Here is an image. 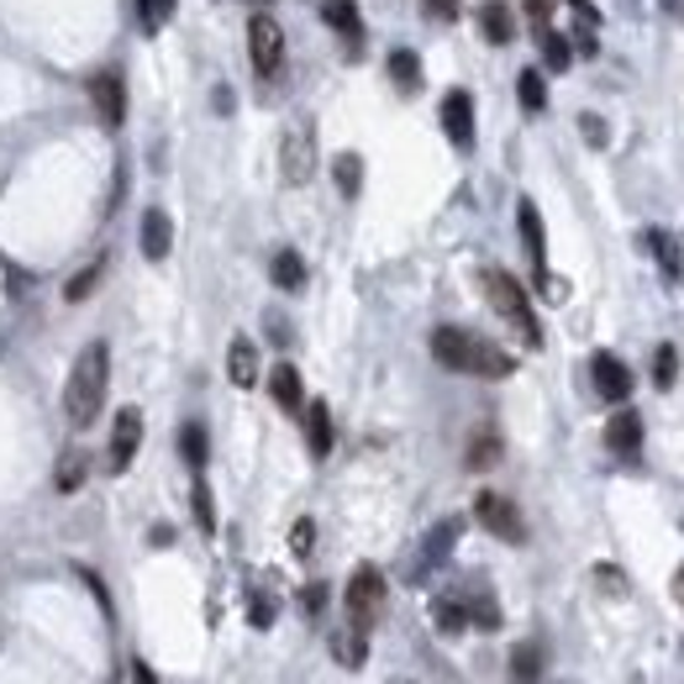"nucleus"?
<instances>
[{
	"label": "nucleus",
	"instance_id": "nucleus-29",
	"mask_svg": "<svg viewBox=\"0 0 684 684\" xmlns=\"http://www.w3.org/2000/svg\"><path fill=\"white\" fill-rule=\"evenodd\" d=\"M517 100H521V111H532V117H538V111H547V85H543V74L538 69H526L517 79Z\"/></svg>",
	"mask_w": 684,
	"mask_h": 684
},
{
	"label": "nucleus",
	"instance_id": "nucleus-44",
	"mask_svg": "<svg viewBox=\"0 0 684 684\" xmlns=\"http://www.w3.org/2000/svg\"><path fill=\"white\" fill-rule=\"evenodd\" d=\"M132 684H159V674L148 669V659H138V663H132Z\"/></svg>",
	"mask_w": 684,
	"mask_h": 684
},
{
	"label": "nucleus",
	"instance_id": "nucleus-28",
	"mask_svg": "<svg viewBox=\"0 0 684 684\" xmlns=\"http://www.w3.org/2000/svg\"><path fill=\"white\" fill-rule=\"evenodd\" d=\"M180 453H185L189 469H206V453H211V443H206V426H200V422L180 426Z\"/></svg>",
	"mask_w": 684,
	"mask_h": 684
},
{
	"label": "nucleus",
	"instance_id": "nucleus-5",
	"mask_svg": "<svg viewBox=\"0 0 684 684\" xmlns=\"http://www.w3.org/2000/svg\"><path fill=\"white\" fill-rule=\"evenodd\" d=\"M384 595H390L384 574H379L374 564H358V568H354V579H348V621L369 632L379 616H384Z\"/></svg>",
	"mask_w": 684,
	"mask_h": 684
},
{
	"label": "nucleus",
	"instance_id": "nucleus-39",
	"mask_svg": "<svg viewBox=\"0 0 684 684\" xmlns=\"http://www.w3.org/2000/svg\"><path fill=\"white\" fill-rule=\"evenodd\" d=\"M290 547H295V558H311V547H316V521H295Z\"/></svg>",
	"mask_w": 684,
	"mask_h": 684
},
{
	"label": "nucleus",
	"instance_id": "nucleus-42",
	"mask_svg": "<svg viewBox=\"0 0 684 684\" xmlns=\"http://www.w3.org/2000/svg\"><path fill=\"white\" fill-rule=\"evenodd\" d=\"M579 132H585L595 148H606V121H600V117H579Z\"/></svg>",
	"mask_w": 684,
	"mask_h": 684
},
{
	"label": "nucleus",
	"instance_id": "nucleus-8",
	"mask_svg": "<svg viewBox=\"0 0 684 684\" xmlns=\"http://www.w3.org/2000/svg\"><path fill=\"white\" fill-rule=\"evenodd\" d=\"M590 384H595V395H600L606 405L632 401V369H627L616 354H595L590 358Z\"/></svg>",
	"mask_w": 684,
	"mask_h": 684
},
{
	"label": "nucleus",
	"instance_id": "nucleus-36",
	"mask_svg": "<svg viewBox=\"0 0 684 684\" xmlns=\"http://www.w3.org/2000/svg\"><path fill=\"white\" fill-rule=\"evenodd\" d=\"M79 485H85V453H69L58 464V490H79Z\"/></svg>",
	"mask_w": 684,
	"mask_h": 684
},
{
	"label": "nucleus",
	"instance_id": "nucleus-35",
	"mask_svg": "<svg viewBox=\"0 0 684 684\" xmlns=\"http://www.w3.org/2000/svg\"><path fill=\"white\" fill-rule=\"evenodd\" d=\"M174 11V0H138V17H142V32H159Z\"/></svg>",
	"mask_w": 684,
	"mask_h": 684
},
{
	"label": "nucleus",
	"instance_id": "nucleus-37",
	"mask_svg": "<svg viewBox=\"0 0 684 684\" xmlns=\"http://www.w3.org/2000/svg\"><path fill=\"white\" fill-rule=\"evenodd\" d=\"M248 621H253V627H274V600H269V595L263 590H253V600H248Z\"/></svg>",
	"mask_w": 684,
	"mask_h": 684
},
{
	"label": "nucleus",
	"instance_id": "nucleus-7",
	"mask_svg": "<svg viewBox=\"0 0 684 684\" xmlns=\"http://www.w3.org/2000/svg\"><path fill=\"white\" fill-rule=\"evenodd\" d=\"M474 517H479V526H485V532H496L500 543H526V521H521L517 500L496 496V490H485V496L474 500Z\"/></svg>",
	"mask_w": 684,
	"mask_h": 684
},
{
	"label": "nucleus",
	"instance_id": "nucleus-26",
	"mask_svg": "<svg viewBox=\"0 0 684 684\" xmlns=\"http://www.w3.org/2000/svg\"><path fill=\"white\" fill-rule=\"evenodd\" d=\"M390 79H395L405 95L422 90V58H416L411 47H395V53H390Z\"/></svg>",
	"mask_w": 684,
	"mask_h": 684
},
{
	"label": "nucleus",
	"instance_id": "nucleus-21",
	"mask_svg": "<svg viewBox=\"0 0 684 684\" xmlns=\"http://www.w3.org/2000/svg\"><path fill=\"white\" fill-rule=\"evenodd\" d=\"M332 653H337L343 669H363V659H369V632L354 627V621H348V627H337V632H332Z\"/></svg>",
	"mask_w": 684,
	"mask_h": 684
},
{
	"label": "nucleus",
	"instance_id": "nucleus-19",
	"mask_svg": "<svg viewBox=\"0 0 684 684\" xmlns=\"http://www.w3.org/2000/svg\"><path fill=\"white\" fill-rule=\"evenodd\" d=\"M543 669H547L543 642H517L511 648V680L517 684H543Z\"/></svg>",
	"mask_w": 684,
	"mask_h": 684
},
{
	"label": "nucleus",
	"instance_id": "nucleus-22",
	"mask_svg": "<svg viewBox=\"0 0 684 684\" xmlns=\"http://www.w3.org/2000/svg\"><path fill=\"white\" fill-rule=\"evenodd\" d=\"M479 32H485V43H511V37H517L511 6H506V0H485V6H479Z\"/></svg>",
	"mask_w": 684,
	"mask_h": 684
},
{
	"label": "nucleus",
	"instance_id": "nucleus-1",
	"mask_svg": "<svg viewBox=\"0 0 684 684\" xmlns=\"http://www.w3.org/2000/svg\"><path fill=\"white\" fill-rule=\"evenodd\" d=\"M432 358L453 369V374H474V379H506L517 374V358L506 354L500 343L479 337L469 327H437L432 332Z\"/></svg>",
	"mask_w": 684,
	"mask_h": 684
},
{
	"label": "nucleus",
	"instance_id": "nucleus-38",
	"mask_svg": "<svg viewBox=\"0 0 684 684\" xmlns=\"http://www.w3.org/2000/svg\"><path fill=\"white\" fill-rule=\"evenodd\" d=\"M195 521H200V532H216V506L206 485H195Z\"/></svg>",
	"mask_w": 684,
	"mask_h": 684
},
{
	"label": "nucleus",
	"instance_id": "nucleus-41",
	"mask_svg": "<svg viewBox=\"0 0 684 684\" xmlns=\"http://www.w3.org/2000/svg\"><path fill=\"white\" fill-rule=\"evenodd\" d=\"M322 606H327V585H306V590H301V611L322 616Z\"/></svg>",
	"mask_w": 684,
	"mask_h": 684
},
{
	"label": "nucleus",
	"instance_id": "nucleus-30",
	"mask_svg": "<svg viewBox=\"0 0 684 684\" xmlns=\"http://www.w3.org/2000/svg\"><path fill=\"white\" fill-rule=\"evenodd\" d=\"M568 11H574V37H579V47L590 53V47H595V26H600L595 0H568Z\"/></svg>",
	"mask_w": 684,
	"mask_h": 684
},
{
	"label": "nucleus",
	"instance_id": "nucleus-17",
	"mask_svg": "<svg viewBox=\"0 0 684 684\" xmlns=\"http://www.w3.org/2000/svg\"><path fill=\"white\" fill-rule=\"evenodd\" d=\"M642 248H648V253L659 259L663 280H674V284L684 280V259H680V248H674V237L663 232V227H648V232H642Z\"/></svg>",
	"mask_w": 684,
	"mask_h": 684
},
{
	"label": "nucleus",
	"instance_id": "nucleus-24",
	"mask_svg": "<svg viewBox=\"0 0 684 684\" xmlns=\"http://www.w3.org/2000/svg\"><path fill=\"white\" fill-rule=\"evenodd\" d=\"M269 274H274L280 290H306V259H301L295 248H280L274 263H269Z\"/></svg>",
	"mask_w": 684,
	"mask_h": 684
},
{
	"label": "nucleus",
	"instance_id": "nucleus-15",
	"mask_svg": "<svg viewBox=\"0 0 684 684\" xmlns=\"http://www.w3.org/2000/svg\"><path fill=\"white\" fill-rule=\"evenodd\" d=\"M458 600H464V611H469V627H479V632H496V627H500V606H496V595L485 590L479 579H474L469 590H458Z\"/></svg>",
	"mask_w": 684,
	"mask_h": 684
},
{
	"label": "nucleus",
	"instance_id": "nucleus-4",
	"mask_svg": "<svg viewBox=\"0 0 684 684\" xmlns=\"http://www.w3.org/2000/svg\"><path fill=\"white\" fill-rule=\"evenodd\" d=\"M464 538V517H443L432 532L422 538V547H416V558H411V568H405V579L411 585H426L437 568L448 564V553H453V543Z\"/></svg>",
	"mask_w": 684,
	"mask_h": 684
},
{
	"label": "nucleus",
	"instance_id": "nucleus-14",
	"mask_svg": "<svg viewBox=\"0 0 684 684\" xmlns=\"http://www.w3.org/2000/svg\"><path fill=\"white\" fill-rule=\"evenodd\" d=\"M169 248H174V221H169L159 206L153 211H142V259H169Z\"/></svg>",
	"mask_w": 684,
	"mask_h": 684
},
{
	"label": "nucleus",
	"instance_id": "nucleus-10",
	"mask_svg": "<svg viewBox=\"0 0 684 684\" xmlns=\"http://www.w3.org/2000/svg\"><path fill=\"white\" fill-rule=\"evenodd\" d=\"M142 448V411L138 405H127V411H117V426H111V474H127L132 469V458H138Z\"/></svg>",
	"mask_w": 684,
	"mask_h": 684
},
{
	"label": "nucleus",
	"instance_id": "nucleus-16",
	"mask_svg": "<svg viewBox=\"0 0 684 684\" xmlns=\"http://www.w3.org/2000/svg\"><path fill=\"white\" fill-rule=\"evenodd\" d=\"M269 395L280 401V411H301V405H306L301 369H295V363H274V374H269Z\"/></svg>",
	"mask_w": 684,
	"mask_h": 684
},
{
	"label": "nucleus",
	"instance_id": "nucleus-34",
	"mask_svg": "<svg viewBox=\"0 0 684 684\" xmlns=\"http://www.w3.org/2000/svg\"><path fill=\"white\" fill-rule=\"evenodd\" d=\"M674 379H680V354H674V348L663 343L659 354H653V384H659V390H669Z\"/></svg>",
	"mask_w": 684,
	"mask_h": 684
},
{
	"label": "nucleus",
	"instance_id": "nucleus-13",
	"mask_svg": "<svg viewBox=\"0 0 684 684\" xmlns=\"http://www.w3.org/2000/svg\"><path fill=\"white\" fill-rule=\"evenodd\" d=\"M606 448H611L616 458H638L642 453V416L632 405H616V416L606 422Z\"/></svg>",
	"mask_w": 684,
	"mask_h": 684
},
{
	"label": "nucleus",
	"instance_id": "nucleus-46",
	"mask_svg": "<svg viewBox=\"0 0 684 684\" xmlns=\"http://www.w3.org/2000/svg\"><path fill=\"white\" fill-rule=\"evenodd\" d=\"M259 6H269V0H259Z\"/></svg>",
	"mask_w": 684,
	"mask_h": 684
},
{
	"label": "nucleus",
	"instance_id": "nucleus-23",
	"mask_svg": "<svg viewBox=\"0 0 684 684\" xmlns=\"http://www.w3.org/2000/svg\"><path fill=\"white\" fill-rule=\"evenodd\" d=\"M306 443H311L316 458H327V453H332V411H327V401H311L306 405Z\"/></svg>",
	"mask_w": 684,
	"mask_h": 684
},
{
	"label": "nucleus",
	"instance_id": "nucleus-2",
	"mask_svg": "<svg viewBox=\"0 0 684 684\" xmlns=\"http://www.w3.org/2000/svg\"><path fill=\"white\" fill-rule=\"evenodd\" d=\"M106 384H111V354H106V343H85V354L74 358L69 384H64V416L74 432H85L100 416Z\"/></svg>",
	"mask_w": 684,
	"mask_h": 684
},
{
	"label": "nucleus",
	"instance_id": "nucleus-12",
	"mask_svg": "<svg viewBox=\"0 0 684 684\" xmlns=\"http://www.w3.org/2000/svg\"><path fill=\"white\" fill-rule=\"evenodd\" d=\"M90 106L106 127H121V117H127V85H121L117 69H106L90 79Z\"/></svg>",
	"mask_w": 684,
	"mask_h": 684
},
{
	"label": "nucleus",
	"instance_id": "nucleus-31",
	"mask_svg": "<svg viewBox=\"0 0 684 684\" xmlns=\"http://www.w3.org/2000/svg\"><path fill=\"white\" fill-rule=\"evenodd\" d=\"M332 174H337V189L354 200L358 195V185H363V164H358V153H343L337 164H332Z\"/></svg>",
	"mask_w": 684,
	"mask_h": 684
},
{
	"label": "nucleus",
	"instance_id": "nucleus-27",
	"mask_svg": "<svg viewBox=\"0 0 684 684\" xmlns=\"http://www.w3.org/2000/svg\"><path fill=\"white\" fill-rule=\"evenodd\" d=\"M432 621H437V632H469V611H464V600L458 595H443V600H432Z\"/></svg>",
	"mask_w": 684,
	"mask_h": 684
},
{
	"label": "nucleus",
	"instance_id": "nucleus-40",
	"mask_svg": "<svg viewBox=\"0 0 684 684\" xmlns=\"http://www.w3.org/2000/svg\"><path fill=\"white\" fill-rule=\"evenodd\" d=\"M422 11L432 17V22H458V0H422Z\"/></svg>",
	"mask_w": 684,
	"mask_h": 684
},
{
	"label": "nucleus",
	"instance_id": "nucleus-11",
	"mask_svg": "<svg viewBox=\"0 0 684 684\" xmlns=\"http://www.w3.org/2000/svg\"><path fill=\"white\" fill-rule=\"evenodd\" d=\"M437 117H443V132H448L453 148H474V95L469 90H448L443 95V106H437Z\"/></svg>",
	"mask_w": 684,
	"mask_h": 684
},
{
	"label": "nucleus",
	"instance_id": "nucleus-9",
	"mask_svg": "<svg viewBox=\"0 0 684 684\" xmlns=\"http://www.w3.org/2000/svg\"><path fill=\"white\" fill-rule=\"evenodd\" d=\"M311 174H316V132H311V121H295L284 132V180L306 185Z\"/></svg>",
	"mask_w": 684,
	"mask_h": 684
},
{
	"label": "nucleus",
	"instance_id": "nucleus-33",
	"mask_svg": "<svg viewBox=\"0 0 684 684\" xmlns=\"http://www.w3.org/2000/svg\"><path fill=\"white\" fill-rule=\"evenodd\" d=\"M100 274H106V259H95L90 269H79V274H74V280L64 284V301H85L95 284H100Z\"/></svg>",
	"mask_w": 684,
	"mask_h": 684
},
{
	"label": "nucleus",
	"instance_id": "nucleus-32",
	"mask_svg": "<svg viewBox=\"0 0 684 684\" xmlns=\"http://www.w3.org/2000/svg\"><path fill=\"white\" fill-rule=\"evenodd\" d=\"M496 458H500V437L496 432H479L469 443V458H464V464H469V469H490Z\"/></svg>",
	"mask_w": 684,
	"mask_h": 684
},
{
	"label": "nucleus",
	"instance_id": "nucleus-25",
	"mask_svg": "<svg viewBox=\"0 0 684 684\" xmlns=\"http://www.w3.org/2000/svg\"><path fill=\"white\" fill-rule=\"evenodd\" d=\"M538 47H543V58H547V69H553V74H564L568 64H574V47H568V37H558L547 22H538Z\"/></svg>",
	"mask_w": 684,
	"mask_h": 684
},
{
	"label": "nucleus",
	"instance_id": "nucleus-6",
	"mask_svg": "<svg viewBox=\"0 0 684 684\" xmlns=\"http://www.w3.org/2000/svg\"><path fill=\"white\" fill-rule=\"evenodd\" d=\"M248 53H253V69H259V79H274L284 64V32L280 22L269 17V11H259L253 22H248Z\"/></svg>",
	"mask_w": 684,
	"mask_h": 684
},
{
	"label": "nucleus",
	"instance_id": "nucleus-20",
	"mask_svg": "<svg viewBox=\"0 0 684 684\" xmlns=\"http://www.w3.org/2000/svg\"><path fill=\"white\" fill-rule=\"evenodd\" d=\"M227 374H232L237 390L259 384V348H253L248 337H232V348H227Z\"/></svg>",
	"mask_w": 684,
	"mask_h": 684
},
{
	"label": "nucleus",
	"instance_id": "nucleus-3",
	"mask_svg": "<svg viewBox=\"0 0 684 684\" xmlns=\"http://www.w3.org/2000/svg\"><path fill=\"white\" fill-rule=\"evenodd\" d=\"M485 295H490V306L506 316V327L517 332L526 348H543V327H538V316H532V301H526V290H521L506 269H485Z\"/></svg>",
	"mask_w": 684,
	"mask_h": 684
},
{
	"label": "nucleus",
	"instance_id": "nucleus-45",
	"mask_svg": "<svg viewBox=\"0 0 684 684\" xmlns=\"http://www.w3.org/2000/svg\"><path fill=\"white\" fill-rule=\"evenodd\" d=\"M674 600L684 606V564H680V574H674Z\"/></svg>",
	"mask_w": 684,
	"mask_h": 684
},
{
	"label": "nucleus",
	"instance_id": "nucleus-43",
	"mask_svg": "<svg viewBox=\"0 0 684 684\" xmlns=\"http://www.w3.org/2000/svg\"><path fill=\"white\" fill-rule=\"evenodd\" d=\"M553 6H558V0H526V17H532V22H547Z\"/></svg>",
	"mask_w": 684,
	"mask_h": 684
},
{
	"label": "nucleus",
	"instance_id": "nucleus-18",
	"mask_svg": "<svg viewBox=\"0 0 684 684\" xmlns=\"http://www.w3.org/2000/svg\"><path fill=\"white\" fill-rule=\"evenodd\" d=\"M322 17H327V26L348 47L363 43V17H358V0H327V11H322Z\"/></svg>",
	"mask_w": 684,
	"mask_h": 684
}]
</instances>
